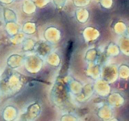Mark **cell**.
I'll use <instances>...</instances> for the list:
<instances>
[{"label": "cell", "mask_w": 129, "mask_h": 121, "mask_svg": "<svg viewBox=\"0 0 129 121\" xmlns=\"http://www.w3.org/2000/svg\"><path fill=\"white\" fill-rule=\"evenodd\" d=\"M75 4H78L79 6H82V5H86V4L88 3L90 0H74Z\"/></svg>", "instance_id": "cell-1"}, {"label": "cell", "mask_w": 129, "mask_h": 121, "mask_svg": "<svg viewBox=\"0 0 129 121\" xmlns=\"http://www.w3.org/2000/svg\"><path fill=\"white\" fill-rule=\"evenodd\" d=\"M53 1L56 4V5L57 6L63 5V4L66 2V0H53Z\"/></svg>", "instance_id": "cell-2"}]
</instances>
